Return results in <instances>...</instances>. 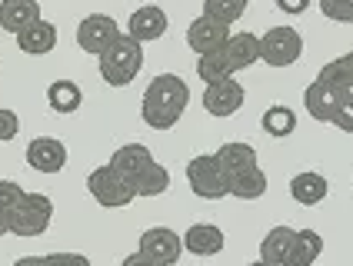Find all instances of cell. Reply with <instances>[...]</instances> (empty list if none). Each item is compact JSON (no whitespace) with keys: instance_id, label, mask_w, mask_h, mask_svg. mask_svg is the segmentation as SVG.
I'll use <instances>...</instances> for the list:
<instances>
[{"instance_id":"obj_1","label":"cell","mask_w":353,"mask_h":266,"mask_svg":"<svg viewBox=\"0 0 353 266\" xmlns=\"http://www.w3.org/2000/svg\"><path fill=\"white\" fill-rule=\"evenodd\" d=\"M190 103V87L180 74H160L147 83L140 100V116L154 130H170Z\"/></svg>"},{"instance_id":"obj_2","label":"cell","mask_w":353,"mask_h":266,"mask_svg":"<svg viewBox=\"0 0 353 266\" xmlns=\"http://www.w3.org/2000/svg\"><path fill=\"white\" fill-rule=\"evenodd\" d=\"M97 63H100L103 83H110V87H127V83L140 74V67H143V43L134 40L127 30H123V34L97 57Z\"/></svg>"},{"instance_id":"obj_3","label":"cell","mask_w":353,"mask_h":266,"mask_svg":"<svg viewBox=\"0 0 353 266\" xmlns=\"http://www.w3.org/2000/svg\"><path fill=\"white\" fill-rule=\"evenodd\" d=\"M87 190L90 196L97 200L100 207H130L134 200H137V187H134V180L130 176H123L120 170H114L110 163H103L97 170L87 176Z\"/></svg>"},{"instance_id":"obj_4","label":"cell","mask_w":353,"mask_h":266,"mask_svg":"<svg viewBox=\"0 0 353 266\" xmlns=\"http://www.w3.org/2000/svg\"><path fill=\"white\" fill-rule=\"evenodd\" d=\"M54 220V200L43 193H23L10 209V233L14 236H43Z\"/></svg>"},{"instance_id":"obj_5","label":"cell","mask_w":353,"mask_h":266,"mask_svg":"<svg viewBox=\"0 0 353 266\" xmlns=\"http://www.w3.org/2000/svg\"><path fill=\"white\" fill-rule=\"evenodd\" d=\"M187 183H190L194 196H200V200L230 196V180H227V173L220 170L214 153H200V156H194L187 163Z\"/></svg>"},{"instance_id":"obj_6","label":"cell","mask_w":353,"mask_h":266,"mask_svg":"<svg viewBox=\"0 0 353 266\" xmlns=\"http://www.w3.org/2000/svg\"><path fill=\"white\" fill-rule=\"evenodd\" d=\"M300 54H303V37L294 27H270L260 37V60L267 67H276V70L294 67L300 60Z\"/></svg>"},{"instance_id":"obj_7","label":"cell","mask_w":353,"mask_h":266,"mask_svg":"<svg viewBox=\"0 0 353 266\" xmlns=\"http://www.w3.org/2000/svg\"><path fill=\"white\" fill-rule=\"evenodd\" d=\"M120 34H123V30H120V23L110 17V14H87V17L77 23L80 50H83V54H94V57H100Z\"/></svg>"},{"instance_id":"obj_8","label":"cell","mask_w":353,"mask_h":266,"mask_svg":"<svg viewBox=\"0 0 353 266\" xmlns=\"http://www.w3.org/2000/svg\"><path fill=\"white\" fill-rule=\"evenodd\" d=\"M137 249L154 266H170L183 253V236H176L174 229H167V227H150V229H143Z\"/></svg>"},{"instance_id":"obj_9","label":"cell","mask_w":353,"mask_h":266,"mask_svg":"<svg viewBox=\"0 0 353 266\" xmlns=\"http://www.w3.org/2000/svg\"><path fill=\"white\" fill-rule=\"evenodd\" d=\"M247 100V90L236 83L234 76H223V80H214L203 87V110L210 116H234Z\"/></svg>"},{"instance_id":"obj_10","label":"cell","mask_w":353,"mask_h":266,"mask_svg":"<svg viewBox=\"0 0 353 266\" xmlns=\"http://www.w3.org/2000/svg\"><path fill=\"white\" fill-rule=\"evenodd\" d=\"M230 37V23L210 17V14H200V17L187 27V47L194 54H210V50H220Z\"/></svg>"},{"instance_id":"obj_11","label":"cell","mask_w":353,"mask_h":266,"mask_svg":"<svg viewBox=\"0 0 353 266\" xmlns=\"http://www.w3.org/2000/svg\"><path fill=\"white\" fill-rule=\"evenodd\" d=\"M27 167L37 173H60L67 167V147L54 140V136H37L27 143V153H23Z\"/></svg>"},{"instance_id":"obj_12","label":"cell","mask_w":353,"mask_h":266,"mask_svg":"<svg viewBox=\"0 0 353 266\" xmlns=\"http://www.w3.org/2000/svg\"><path fill=\"white\" fill-rule=\"evenodd\" d=\"M167 14H163V7H157V3H147V7H137L134 14H130V20H127V34L134 40H140V43H154V40H160L163 34H167Z\"/></svg>"},{"instance_id":"obj_13","label":"cell","mask_w":353,"mask_h":266,"mask_svg":"<svg viewBox=\"0 0 353 266\" xmlns=\"http://www.w3.org/2000/svg\"><path fill=\"white\" fill-rule=\"evenodd\" d=\"M343 90H336L334 83L327 80H314L307 90H303V110L314 116L316 123H330L336 114V103H340Z\"/></svg>"},{"instance_id":"obj_14","label":"cell","mask_w":353,"mask_h":266,"mask_svg":"<svg viewBox=\"0 0 353 266\" xmlns=\"http://www.w3.org/2000/svg\"><path fill=\"white\" fill-rule=\"evenodd\" d=\"M17 47L23 50V54H30V57L50 54V50L57 47V27H54L50 20L37 17L34 23H27V27L17 34Z\"/></svg>"},{"instance_id":"obj_15","label":"cell","mask_w":353,"mask_h":266,"mask_svg":"<svg viewBox=\"0 0 353 266\" xmlns=\"http://www.w3.org/2000/svg\"><path fill=\"white\" fill-rule=\"evenodd\" d=\"M223 54H227V63H230V70H247V67H254L256 60H260V37L250 34V30H236L227 37V43L220 47Z\"/></svg>"},{"instance_id":"obj_16","label":"cell","mask_w":353,"mask_h":266,"mask_svg":"<svg viewBox=\"0 0 353 266\" xmlns=\"http://www.w3.org/2000/svg\"><path fill=\"white\" fill-rule=\"evenodd\" d=\"M227 243L223 229L216 223H194V227L183 233V249L194 253V256H216Z\"/></svg>"},{"instance_id":"obj_17","label":"cell","mask_w":353,"mask_h":266,"mask_svg":"<svg viewBox=\"0 0 353 266\" xmlns=\"http://www.w3.org/2000/svg\"><path fill=\"white\" fill-rule=\"evenodd\" d=\"M327 193H330V183H327L323 173H316V170H303L290 180V196H294V203H300V207L323 203Z\"/></svg>"},{"instance_id":"obj_18","label":"cell","mask_w":353,"mask_h":266,"mask_svg":"<svg viewBox=\"0 0 353 266\" xmlns=\"http://www.w3.org/2000/svg\"><path fill=\"white\" fill-rule=\"evenodd\" d=\"M294 240H296V229L294 227H274V229H267V236L260 240V260H263V263H274V266L290 263Z\"/></svg>"},{"instance_id":"obj_19","label":"cell","mask_w":353,"mask_h":266,"mask_svg":"<svg viewBox=\"0 0 353 266\" xmlns=\"http://www.w3.org/2000/svg\"><path fill=\"white\" fill-rule=\"evenodd\" d=\"M40 17V3L37 0H0V27L7 34L17 37L27 23H34Z\"/></svg>"},{"instance_id":"obj_20","label":"cell","mask_w":353,"mask_h":266,"mask_svg":"<svg viewBox=\"0 0 353 266\" xmlns=\"http://www.w3.org/2000/svg\"><path fill=\"white\" fill-rule=\"evenodd\" d=\"M216 163H220V170L227 173V180L236 176V173H243L247 167H254L256 163V150L250 143H240V140H230V143H223L220 150L214 153Z\"/></svg>"},{"instance_id":"obj_21","label":"cell","mask_w":353,"mask_h":266,"mask_svg":"<svg viewBox=\"0 0 353 266\" xmlns=\"http://www.w3.org/2000/svg\"><path fill=\"white\" fill-rule=\"evenodd\" d=\"M150 163H154V153L147 150L143 143H123L110 156V167L120 170L123 176H130V180H137L140 173H143V167H150Z\"/></svg>"},{"instance_id":"obj_22","label":"cell","mask_w":353,"mask_h":266,"mask_svg":"<svg viewBox=\"0 0 353 266\" xmlns=\"http://www.w3.org/2000/svg\"><path fill=\"white\" fill-rule=\"evenodd\" d=\"M47 103L54 107V114H77L80 103H83V90H80L74 80H54L47 87Z\"/></svg>"},{"instance_id":"obj_23","label":"cell","mask_w":353,"mask_h":266,"mask_svg":"<svg viewBox=\"0 0 353 266\" xmlns=\"http://www.w3.org/2000/svg\"><path fill=\"white\" fill-rule=\"evenodd\" d=\"M263 193H267V173L260 170V163L230 176V196H236V200H260Z\"/></svg>"},{"instance_id":"obj_24","label":"cell","mask_w":353,"mask_h":266,"mask_svg":"<svg viewBox=\"0 0 353 266\" xmlns=\"http://www.w3.org/2000/svg\"><path fill=\"white\" fill-rule=\"evenodd\" d=\"M134 187H137V196L143 200H150V196H163V193L170 190V170L163 167V163H150V167H143L137 180H134Z\"/></svg>"},{"instance_id":"obj_25","label":"cell","mask_w":353,"mask_h":266,"mask_svg":"<svg viewBox=\"0 0 353 266\" xmlns=\"http://www.w3.org/2000/svg\"><path fill=\"white\" fill-rule=\"evenodd\" d=\"M316 80L334 83L336 90H353V50L350 54H343V57L330 60V63H323L320 74H316Z\"/></svg>"},{"instance_id":"obj_26","label":"cell","mask_w":353,"mask_h":266,"mask_svg":"<svg viewBox=\"0 0 353 266\" xmlns=\"http://www.w3.org/2000/svg\"><path fill=\"white\" fill-rule=\"evenodd\" d=\"M320 253H323V236H320L316 229H296V240H294V253H290V263L307 266V263H314Z\"/></svg>"},{"instance_id":"obj_27","label":"cell","mask_w":353,"mask_h":266,"mask_svg":"<svg viewBox=\"0 0 353 266\" xmlns=\"http://www.w3.org/2000/svg\"><path fill=\"white\" fill-rule=\"evenodd\" d=\"M263 130L270 133V136H290L296 130V114L290 107H283V103H274V107H267L263 110Z\"/></svg>"},{"instance_id":"obj_28","label":"cell","mask_w":353,"mask_h":266,"mask_svg":"<svg viewBox=\"0 0 353 266\" xmlns=\"http://www.w3.org/2000/svg\"><path fill=\"white\" fill-rule=\"evenodd\" d=\"M196 76H200L203 83H214V80H223V76H234L230 63H227V54H223V50L196 54Z\"/></svg>"},{"instance_id":"obj_29","label":"cell","mask_w":353,"mask_h":266,"mask_svg":"<svg viewBox=\"0 0 353 266\" xmlns=\"http://www.w3.org/2000/svg\"><path fill=\"white\" fill-rule=\"evenodd\" d=\"M243 10H247L243 0H203V14L223 20V23H236L243 17Z\"/></svg>"},{"instance_id":"obj_30","label":"cell","mask_w":353,"mask_h":266,"mask_svg":"<svg viewBox=\"0 0 353 266\" xmlns=\"http://www.w3.org/2000/svg\"><path fill=\"white\" fill-rule=\"evenodd\" d=\"M320 14L336 23H353V0H316Z\"/></svg>"},{"instance_id":"obj_31","label":"cell","mask_w":353,"mask_h":266,"mask_svg":"<svg viewBox=\"0 0 353 266\" xmlns=\"http://www.w3.org/2000/svg\"><path fill=\"white\" fill-rule=\"evenodd\" d=\"M330 123H334L336 130L353 133V90H343V96H340V103H336V114H334Z\"/></svg>"},{"instance_id":"obj_32","label":"cell","mask_w":353,"mask_h":266,"mask_svg":"<svg viewBox=\"0 0 353 266\" xmlns=\"http://www.w3.org/2000/svg\"><path fill=\"white\" fill-rule=\"evenodd\" d=\"M20 263H80V266H87L90 260L80 256V253H43V256H23Z\"/></svg>"},{"instance_id":"obj_33","label":"cell","mask_w":353,"mask_h":266,"mask_svg":"<svg viewBox=\"0 0 353 266\" xmlns=\"http://www.w3.org/2000/svg\"><path fill=\"white\" fill-rule=\"evenodd\" d=\"M23 187H20V183H14V180H0V209H7V213H10V209L17 207L20 203V196H23Z\"/></svg>"},{"instance_id":"obj_34","label":"cell","mask_w":353,"mask_h":266,"mask_svg":"<svg viewBox=\"0 0 353 266\" xmlns=\"http://www.w3.org/2000/svg\"><path fill=\"white\" fill-rule=\"evenodd\" d=\"M17 133H20V116L14 110H7V107H0V143L14 140Z\"/></svg>"},{"instance_id":"obj_35","label":"cell","mask_w":353,"mask_h":266,"mask_svg":"<svg viewBox=\"0 0 353 266\" xmlns=\"http://www.w3.org/2000/svg\"><path fill=\"white\" fill-rule=\"evenodd\" d=\"M276 7H280L283 14H290V17H296V14H303V10L310 7V0H276Z\"/></svg>"},{"instance_id":"obj_36","label":"cell","mask_w":353,"mask_h":266,"mask_svg":"<svg viewBox=\"0 0 353 266\" xmlns=\"http://www.w3.org/2000/svg\"><path fill=\"white\" fill-rule=\"evenodd\" d=\"M123 266H154L150 263V260H147V256H143V253H130V256H123Z\"/></svg>"},{"instance_id":"obj_37","label":"cell","mask_w":353,"mask_h":266,"mask_svg":"<svg viewBox=\"0 0 353 266\" xmlns=\"http://www.w3.org/2000/svg\"><path fill=\"white\" fill-rule=\"evenodd\" d=\"M7 233H10V213L0 209V236H7Z\"/></svg>"},{"instance_id":"obj_38","label":"cell","mask_w":353,"mask_h":266,"mask_svg":"<svg viewBox=\"0 0 353 266\" xmlns=\"http://www.w3.org/2000/svg\"><path fill=\"white\" fill-rule=\"evenodd\" d=\"M243 3H247V0H243Z\"/></svg>"}]
</instances>
